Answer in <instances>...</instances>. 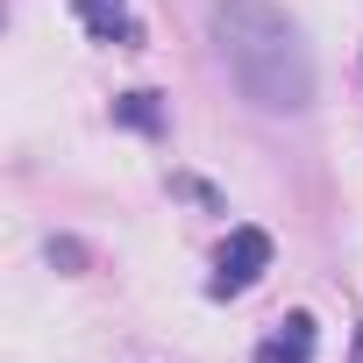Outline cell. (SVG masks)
Instances as JSON below:
<instances>
[{
  "label": "cell",
  "mask_w": 363,
  "mask_h": 363,
  "mask_svg": "<svg viewBox=\"0 0 363 363\" xmlns=\"http://www.w3.org/2000/svg\"><path fill=\"white\" fill-rule=\"evenodd\" d=\"M214 50L257 114H306L313 107V50H306L299 22L278 15L271 0H221Z\"/></svg>",
  "instance_id": "obj_1"
},
{
  "label": "cell",
  "mask_w": 363,
  "mask_h": 363,
  "mask_svg": "<svg viewBox=\"0 0 363 363\" xmlns=\"http://www.w3.org/2000/svg\"><path fill=\"white\" fill-rule=\"evenodd\" d=\"M264 271H271V235H264V228H228V242H221V257H214L207 292H214V299H242Z\"/></svg>",
  "instance_id": "obj_2"
},
{
  "label": "cell",
  "mask_w": 363,
  "mask_h": 363,
  "mask_svg": "<svg viewBox=\"0 0 363 363\" xmlns=\"http://www.w3.org/2000/svg\"><path fill=\"white\" fill-rule=\"evenodd\" d=\"M313 342H320L313 313H285V320L257 342V363H313Z\"/></svg>",
  "instance_id": "obj_3"
},
{
  "label": "cell",
  "mask_w": 363,
  "mask_h": 363,
  "mask_svg": "<svg viewBox=\"0 0 363 363\" xmlns=\"http://www.w3.org/2000/svg\"><path fill=\"white\" fill-rule=\"evenodd\" d=\"M72 15L86 22L93 43H143L135 15H128V0H72Z\"/></svg>",
  "instance_id": "obj_4"
},
{
  "label": "cell",
  "mask_w": 363,
  "mask_h": 363,
  "mask_svg": "<svg viewBox=\"0 0 363 363\" xmlns=\"http://www.w3.org/2000/svg\"><path fill=\"white\" fill-rule=\"evenodd\" d=\"M114 121L157 135V128H164V107H157V93H121V100H114Z\"/></svg>",
  "instance_id": "obj_5"
},
{
  "label": "cell",
  "mask_w": 363,
  "mask_h": 363,
  "mask_svg": "<svg viewBox=\"0 0 363 363\" xmlns=\"http://www.w3.org/2000/svg\"><path fill=\"white\" fill-rule=\"evenodd\" d=\"M50 264H65V271H79V264H86V250H79V242H65V235H50Z\"/></svg>",
  "instance_id": "obj_6"
},
{
  "label": "cell",
  "mask_w": 363,
  "mask_h": 363,
  "mask_svg": "<svg viewBox=\"0 0 363 363\" xmlns=\"http://www.w3.org/2000/svg\"><path fill=\"white\" fill-rule=\"evenodd\" d=\"M171 193H186V200H200V207H221V200L200 186V178H171Z\"/></svg>",
  "instance_id": "obj_7"
},
{
  "label": "cell",
  "mask_w": 363,
  "mask_h": 363,
  "mask_svg": "<svg viewBox=\"0 0 363 363\" xmlns=\"http://www.w3.org/2000/svg\"><path fill=\"white\" fill-rule=\"evenodd\" d=\"M349 363H363V328H356V349H349Z\"/></svg>",
  "instance_id": "obj_8"
}]
</instances>
